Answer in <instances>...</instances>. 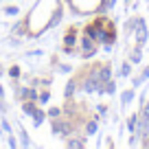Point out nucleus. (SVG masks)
Returning a JSON list of instances; mask_svg holds the SVG:
<instances>
[{"instance_id": "obj_1", "label": "nucleus", "mask_w": 149, "mask_h": 149, "mask_svg": "<svg viewBox=\"0 0 149 149\" xmlns=\"http://www.w3.org/2000/svg\"><path fill=\"white\" fill-rule=\"evenodd\" d=\"M112 24H114V20H110L107 15H97L94 20L86 22V26H84V35L92 37V40L99 44V46H103V42H105V33L110 31Z\"/></svg>"}, {"instance_id": "obj_2", "label": "nucleus", "mask_w": 149, "mask_h": 149, "mask_svg": "<svg viewBox=\"0 0 149 149\" xmlns=\"http://www.w3.org/2000/svg\"><path fill=\"white\" fill-rule=\"evenodd\" d=\"M51 132L55 136H59V138H68V136H72L77 132V125L72 123V118L61 114L57 118H51Z\"/></svg>"}, {"instance_id": "obj_3", "label": "nucleus", "mask_w": 149, "mask_h": 149, "mask_svg": "<svg viewBox=\"0 0 149 149\" xmlns=\"http://www.w3.org/2000/svg\"><path fill=\"white\" fill-rule=\"evenodd\" d=\"M134 44L136 46H145L149 40V29H147V22H145L143 15H138V24H136V31H134Z\"/></svg>"}, {"instance_id": "obj_4", "label": "nucleus", "mask_w": 149, "mask_h": 149, "mask_svg": "<svg viewBox=\"0 0 149 149\" xmlns=\"http://www.w3.org/2000/svg\"><path fill=\"white\" fill-rule=\"evenodd\" d=\"M79 90H81V70H77L68 79V84H66V88H64V99H72Z\"/></svg>"}, {"instance_id": "obj_5", "label": "nucleus", "mask_w": 149, "mask_h": 149, "mask_svg": "<svg viewBox=\"0 0 149 149\" xmlns=\"http://www.w3.org/2000/svg\"><path fill=\"white\" fill-rule=\"evenodd\" d=\"M61 44L64 46H70V48H74L77 44H79V26H68L66 29V33H64V40H61Z\"/></svg>"}, {"instance_id": "obj_6", "label": "nucleus", "mask_w": 149, "mask_h": 149, "mask_svg": "<svg viewBox=\"0 0 149 149\" xmlns=\"http://www.w3.org/2000/svg\"><path fill=\"white\" fill-rule=\"evenodd\" d=\"M88 136L86 134H77V132H74L72 136H68V138H66V147H70V149H81V147H86V145H88Z\"/></svg>"}, {"instance_id": "obj_7", "label": "nucleus", "mask_w": 149, "mask_h": 149, "mask_svg": "<svg viewBox=\"0 0 149 149\" xmlns=\"http://www.w3.org/2000/svg\"><path fill=\"white\" fill-rule=\"evenodd\" d=\"M99 121H101L99 114H90L88 121L84 123V134L86 136H94V134H97V130H99Z\"/></svg>"}, {"instance_id": "obj_8", "label": "nucleus", "mask_w": 149, "mask_h": 149, "mask_svg": "<svg viewBox=\"0 0 149 149\" xmlns=\"http://www.w3.org/2000/svg\"><path fill=\"white\" fill-rule=\"evenodd\" d=\"M112 61H99V79L101 81H107L112 79Z\"/></svg>"}, {"instance_id": "obj_9", "label": "nucleus", "mask_w": 149, "mask_h": 149, "mask_svg": "<svg viewBox=\"0 0 149 149\" xmlns=\"http://www.w3.org/2000/svg\"><path fill=\"white\" fill-rule=\"evenodd\" d=\"M99 94H105V97H112V94H116V81H114V79L103 81L101 88H99Z\"/></svg>"}, {"instance_id": "obj_10", "label": "nucleus", "mask_w": 149, "mask_h": 149, "mask_svg": "<svg viewBox=\"0 0 149 149\" xmlns=\"http://www.w3.org/2000/svg\"><path fill=\"white\" fill-rule=\"evenodd\" d=\"M31 118H33V125L40 127V125L48 118V116H46V110H42V107H40V103H37V107H35V112L31 114Z\"/></svg>"}, {"instance_id": "obj_11", "label": "nucleus", "mask_w": 149, "mask_h": 149, "mask_svg": "<svg viewBox=\"0 0 149 149\" xmlns=\"http://www.w3.org/2000/svg\"><path fill=\"white\" fill-rule=\"evenodd\" d=\"M147 79H149V66H145V68L140 70L138 74H136L134 79H132V86H134V88H140V86H143Z\"/></svg>"}, {"instance_id": "obj_12", "label": "nucleus", "mask_w": 149, "mask_h": 149, "mask_svg": "<svg viewBox=\"0 0 149 149\" xmlns=\"http://www.w3.org/2000/svg\"><path fill=\"white\" fill-rule=\"evenodd\" d=\"M127 59H130L132 64H140V61H143V46H136L134 44V48L127 51Z\"/></svg>"}, {"instance_id": "obj_13", "label": "nucleus", "mask_w": 149, "mask_h": 149, "mask_svg": "<svg viewBox=\"0 0 149 149\" xmlns=\"http://www.w3.org/2000/svg\"><path fill=\"white\" fill-rule=\"evenodd\" d=\"M134 97H136V88H134V86L127 88V90H123V92H121V105L127 107L132 101H134Z\"/></svg>"}, {"instance_id": "obj_14", "label": "nucleus", "mask_w": 149, "mask_h": 149, "mask_svg": "<svg viewBox=\"0 0 149 149\" xmlns=\"http://www.w3.org/2000/svg\"><path fill=\"white\" fill-rule=\"evenodd\" d=\"M136 24H138V13H134V15H130L127 18V22H125V35H134V31H136Z\"/></svg>"}, {"instance_id": "obj_15", "label": "nucleus", "mask_w": 149, "mask_h": 149, "mask_svg": "<svg viewBox=\"0 0 149 149\" xmlns=\"http://www.w3.org/2000/svg\"><path fill=\"white\" fill-rule=\"evenodd\" d=\"M18 143H20V147H24V149H29V147H31V138H29V132L26 130H24V127L22 125H20V132H18Z\"/></svg>"}, {"instance_id": "obj_16", "label": "nucleus", "mask_w": 149, "mask_h": 149, "mask_svg": "<svg viewBox=\"0 0 149 149\" xmlns=\"http://www.w3.org/2000/svg\"><path fill=\"white\" fill-rule=\"evenodd\" d=\"M132 66H134V64H132V61L125 57V59H123V64H121L118 74H121V77H125V79H127V77H132V72H134V68H132Z\"/></svg>"}, {"instance_id": "obj_17", "label": "nucleus", "mask_w": 149, "mask_h": 149, "mask_svg": "<svg viewBox=\"0 0 149 149\" xmlns=\"http://www.w3.org/2000/svg\"><path fill=\"white\" fill-rule=\"evenodd\" d=\"M125 125H127V132H130V134H136V127H138V112L130 114V118L125 121Z\"/></svg>"}, {"instance_id": "obj_18", "label": "nucleus", "mask_w": 149, "mask_h": 149, "mask_svg": "<svg viewBox=\"0 0 149 149\" xmlns=\"http://www.w3.org/2000/svg\"><path fill=\"white\" fill-rule=\"evenodd\" d=\"M20 105H22V114L31 116L33 112H35V107H37V101H31V99H29V101H22Z\"/></svg>"}, {"instance_id": "obj_19", "label": "nucleus", "mask_w": 149, "mask_h": 149, "mask_svg": "<svg viewBox=\"0 0 149 149\" xmlns=\"http://www.w3.org/2000/svg\"><path fill=\"white\" fill-rule=\"evenodd\" d=\"M51 101V90L48 88H40V94H37V103L40 105H46Z\"/></svg>"}, {"instance_id": "obj_20", "label": "nucleus", "mask_w": 149, "mask_h": 149, "mask_svg": "<svg viewBox=\"0 0 149 149\" xmlns=\"http://www.w3.org/2000/svg\"><path fill=\"white\" fill-rule=\"evenodd\" d=\"M7 72H9V77L13 81H18L20 77H22V68H20L18 64H13V66H9V68H7Z\"/></svg>"}, {"instance_id": "obj_21", "label": "nucleus", "mask_w": 149, "mask_h": 149, "mask_svg": "<svg viewBox=\"0 0 149 149\" xmlns=\"http://www.w3.org/2000/svg\"><path fill=\"white\" fill-rule=\"evenodd\" d=\"M64 114V107H57V105H53V107H48L46 110V116L48 118H57V116H61Z\"/></svg>"}, {"instance_id": "obj_22", "label": "nucleus", "mask_w": 149, "mask_h": 149, "mask_svg": "<svg viewBox=\"0 0 149 149\" xmlns=\"http://www.w3.org/2000/svg\"><path fill=\"white\" fill-rule=\"evenodd\" d=\"M97 114L99 116H107L110 114V105L107 103H97Z\"/></svg>"}, {"instance_id": "obj_23", "label": "nucleus", "mask_w": 149, "mask_h": 149, "mask_svg": "<svg viewBox=\"0 0 149 149\" xmlns=\"http://www.w3.org/2000/svg\"><path fill=\"white\" fill-rule=\"evenodd\" d=\"M2 11H5V15H18L20 13V7L18 5H7Z\"/></svg>"}, {"instance_id": "obj_24", "label": "nucleus", "mask_w": 149, "mask_h": 149, "mask_svg": "<svg viewBox=\"0 0 149 149\" xmlns=\"http://www.w3.org/2000/svg\"><path fill=\"white\" fill-rule=\"evenodd\" d=\"M57 72L70 74V72H72V66H70V64H57Z\"/></svg>"}, {"instance_id": "obj_25", "label": "nucleus", "mask_w": 149, "mask_h": 149, "mask_svg": "<svg viewBox=\"0 0 149 149\" xmlns=\"http://www.w3.org/2000/svg\"><path fill=\"white\" fill-rule=\"evenodd\" d=\"M7 145H9L11 149H15V147H20V143H18V138H15L13 134H9V140H7Z\"/></svg>"}, {"instance_id": "obj_26", "label": "nucleus", "mask_w": 149, "mask_h": 149, "mask_svg": "<svg viewBox=\"0 0 149 149\" xmlns=\"http://www.w3.org/2000/svg\"><path fill=\"white\" fill-rule=\"evenodd\" d=\"M2 130H5L7 134H11V125H9V121H2Z\"/></svg>"}, {"instance_id": "obj_27", "label": "nucleus", "mask_w": 149, "mask_h": 149, "mask_svg": "<svg viewBox=\"0 0 149 149\" xmlns=\"http://www.w3.org/2000/svg\"><path fill=\"white\" fill-rule=\"evenodd\" d=\"M103 145H105V147H114V140H112L110 136H107V138H105V143H103Z\"/></svg>"}, {"instance_id": "obj_28", "label": "nucleus", "mask_w": 149, "mask_h": 149, "mask_svg": "<svg viewBox=\"0 0 149 149\" xmlns=\"http://www.w3.org/2000/svg\"><path fill=\"white\" fill-rule=\"evenodd\" d=\"M132 2H134V0H125V11H127V7H132Z\"/></svg>"}, {"instance_id": "obj_29", "label": "nucleus", "mask_w": 149, "mask_h": 149, "mask_svg": "<svg viewBox=\"0 0 149 149\" xmlns=\"http://www.w3.org/2000/svg\"><path fill=\"white\" fill-rule=\"evenodd\" d=\"M0 99H5V88L0 86Z\"/></svg>"}, {"instance_id": "obj_30", "label": "nucleus", "mask_w": 149, "mask_h": 149, "mask_svg": "<svg viewBox=\"0 0 149 149\" xmlns=\"http://www.w3.org/2000/svg\"><path fill=\"white\" fill-rule=\"evenodd\" d=\"M2 74H5V66L0 64V77H2Z\"/></svg>"}, {"instance_id": "obj_31", "label": "nucleus", "mask_w": 149, "mask_h": 149, "mask_svg": "<svg viewBox=\"0 0 149 149\" xmlns=\"http://www.w3.org/2000/svg\"><path fill=\"white\" fill-rule=\"evenodd\" d=\"M147 2H149V0H147Z\"/></svg>"}]
</instances>
